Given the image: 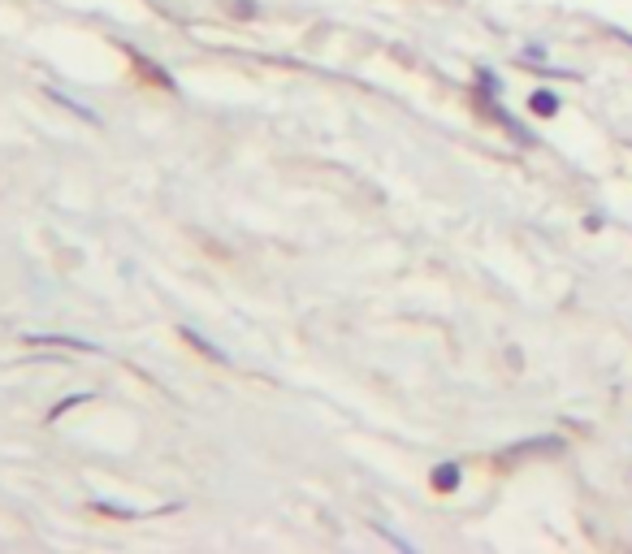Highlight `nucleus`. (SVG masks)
<instances>
[{
  "label": "nucleus",
  "mask_w": 632,
  "mask_h": 554,
  "mask_svg": "<svg viewBox=\"0 0 632 554\" xmlns=\"http://www.w3.org/2000/svg\"><path fill=\"white\" fill-rule=\"evenodd\" d=\"M433 485H438L442 494L455 490V485H459V464H438V468H433Z\"/></svg>",
  "instance_id": "nucleus-2"
},
{
  "label": "nucleus",
  "mask_w": 632,
  "mask_h": 554,
  "mask_svg": "<svg viewBox=\"0 0 632 554\" xmlns=\"http://www.w3.org/2000/svg\"><path fill=\"white\" fill-rule=\"evenodd\" d=\"M529 109H533L537 117H555V113H559V96H555V91H533Z\"/></svg>",
  "instance_id": "nucleus-1"
},
{
  "label": "nucleus",
  "mask_w": 632,
  "mask_h": 554,
  "mask_svg": "<svg viewBox=\"0 0 632 554\" xmlns=\"http://www.w3.org/2000/svg\"><path fill=\"white\" fill-rule=\"evenodd\" d=\"M511 451H563V442H559V438H533V442L511 446Z\"/></svg>",
  "instance_id": "nucleus-3"
}]
</instances>
